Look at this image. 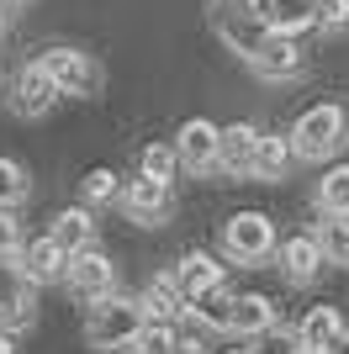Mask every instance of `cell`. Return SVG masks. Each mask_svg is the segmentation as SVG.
<instances>
[{
	"label": "cell",
	"instance_id": "cell-1",
	"mask_svg": "<svg viewBox=\"0 0 349 354\" xmlns=\"http://www.w3.org/2000/svg\"><path fill=\"white\" fill-rule=\"evenodd\" d=\"M344 143H349V111L339 101L307 106L302 117H296V127H291V153L307 159V164H328Z\"/></svg>",
	"mask_w": 349,
	"mask_h": 354
},
{
	"label": "cell",
	"instance_id": "cell-2",
	"mask_svg": "<svg viewBox=\"0 0 349 354\" xmlns=\"http://www.w3.org/2000/svg\"><path fill=\"white\" fill-rule=\"evenodd\" d=\"M148 323V307L143 296L132 301V296H101V301H90L85 312V344L90 349H127L138 339V328Z\"/></svg>",
	"mask_w": 349,
	"mask_h": 354
},
{
	"label": "cell",
	"instance_id": "cell-3",
	"mask_svg": "<svg viewBox=\"0 0 349 354\" xmlns=\"http://www.w3.org/2000/svg\"><path fill=\"white\" fill-rule=\"evenodd\" d=\"M222 249L238 265H265L276 254V222L265 217V212H233L222 222Z\"/></svg>",
	"mask_w": 349,
	"mask_h": 354
},
{
	"label": "cell",
	"instance_id": "cell-4",
	"mask_svg": "<svg viewBox=\"0 0 349 354\" xmlns=\"http://www.w3.org/2000/svg\"><path fill=\"white\" fill-rule=\"evenodd\" d=\"M64 281H69V296L74 301H101V296L116 291V265L106 259L101 249H74L69 254V270H64Z\"/></svg>",
	"mask_w": 349,
	"mask_h": 354
},
{
	"label": "cell",
	"instance_id": "cell-5",
	"mask_svg": "<svg viewBox=\"0 0 349 354\" xmlns=\"http://www.w3.org/2000/svg\"><path fill=\"white\" fill-rule=\"evenodd\" d=\"M11 265L21 270L32 286H53V281H64V270H69V249H64L53 233H43V238L16 243V249H11Z\"/></svg>",
	"mask_w": 349,
	"mask_h": 354
},
{
	"label": "cell",
	"instance_id": "cell-6",
	"mask_svg": "<svg viewBox=\"0 0 349 354\" xmlns=\"http://www.w3.org/2000/svg\"><path fill=\"white\" fill-rule=\"evenodd\" d=\"M37 64L53 74V85L64 90V95H96V90H101V69H96V59L80 53V48H48Z\"/></svg>",
	"mask_w": 349,
	"mask_h": 354
},
{
	"label": "cell",
	"instance_id": "cell-7",
	"mask_svg": "<svg viewBox=\"0 0 349 354\" xmlns=\"http://www.w3.org/2000/svg\"><path fill=\"white\" fill-rule=\"evenodd\" d=\"M122 207H127V217H132V222H143V227H159V222H170V212H174L170 180L138 175L127 191H122Z\"/></svg>",
	"mask_w": 349,
	"mask_h": 354
},
{
	"label": "cell",
	"instance_id": "cell-8",
	"mask_svg": "<svg viewBox=\"0 0 349 354\" xmlns=\"http://www.w3.org/2000/svg\"><path fill=\"white\" fill-rule=\"evenodd\" d=\"M254 74L260 80H296L302 74V48H296V32H265V43L254 48Z\"/></svg>",
	"mask_w": 349,
	"mask_h": 354
},
{
	"label": "cell",
	"instance_id": "cell-9",
	"mask_svg": "<svg viewBox=\"0 0 349 354\" xmlns=\"http://www.w3.org/2000/svg\"><path fill=\"white\" fill-rule=\"evenodd\" d=\"M174 153H180V164H186V169H196V175L217 169V153H222V127H212L206 117H190L186 127H180V138H174Z\"/></svg>",
	"mask_w": 349,
	"mask_h": 354
},
{
	"label": "cell",
	"instance_id": "cell-10",
	"mask_svg": "<svg viewBox=\"0 0 349 354\" xmlns=\"http://www.w3.org/2000/svg\"><path fill=\"white\" fill-rule=\"evenodd\" d=\"M58 95H64V90L53 85V74H48L43 64H27V69L16 74V85H11V106H16V117H43V111H53Z\"/></svg>",
	"mask_w": 349,
	"mask_h": 354
},
{
	"label": "cell",
	"instance_id": "cell-11",
	"mask_svg": "<svg viewBox=\"0 0 349 354\" xmlns=\"http://www.w3.org/2000/svg\"><path fill=\"white\" fill-rule=\"evenodd\" d=\"M217 32H222V43H228L238 59H254V48L265 43V32H270V27H265L249 6H238V11H233V6H222V11H217Z\"/></svg>",
	"mask_w": 349,
	"mask_h": 354
},
{
	"label": "cell",
	"instance_id": "cell-12",
	"mask_svg": "<svg viewBox=\"0 0 349 354\" xmlns=\"http://www.w3.org/2000/svg\"><path fill=\"white\" fill-rule=\"evenodd\" d=\"M323 265H328V259H323L318 233H291L286 243H280V270H286V281H291V286H307Z\"/></svg>",
	"mask_w": 349,
	"mask_h": 354
},
{
	"label": "cell",
	"instance_id": "cell-13",
	"mask_svg": "<svg viewBox=\"0 0 349 354\" xmlns=\"http://www.w3.org/2000/svg\"><path fill=\"white\" fill-rule=\"evenodd\" d=\"M244 6L260 16L265 27H276V32L318 27V0H244Z\"/></svg>",
	"mask_w": 349,
	"mask_h": 354
},
{
	"label": "cell",
	"instance_id": "cell-14",
	"mask_svg": "<svg viewBox=\"0 0 349 354\" xmlns=\"http://www.w3.org/2000/svg\"><path fill=\"white\" fill-rule=\"evenodd\" d=\"M254 153H260V133L254 127H244V122H233V127H222V153H217V169H228V175L238 180H254Z\"/></svg>",
	"mask_w": 349,
	"mask_h": 354
},
{
	"label": "cell",
	"instance_id": "cell-15",
	"mask_svg": "<svg viewBox=\"0 0 349 354\" xmlns=\"http://www.w3.org/2000/svg\"><path fill=\"white\" fill-rule=\"evenodd\" d=\"M270 328H276V307H270V296H254V291L233 296V328H228V333H244V339H265Z\"/></svg>",
	"mask_w": 349,
	"mask_h": 354
},
{
	"label": "cell",
	"instance_id": "cell-16",
	"mask_svg": "<svg viewBox=\"0 0 349 354\" xmlns=\"http://www.w3.org/2000/svg\"><path fill=\"white\" fill-rule=\"evenodd\" d=\"M174 286L186 291V301L190 296H206V291L222 286V265L212 259V254H186V259L174 265Z\"/></svg>",
	"mask_w": 349,
	"mask_h": 354
},
{
	"label": "cell",
	"instance_id": "cell-17",
	"mask_svg": "<svg viewBox=\"0 0 349 354\" xmlns=\"http://www.w3.org/2000/svg\"><path fill=\"white\" fill-rule=\"evenodd\" d=\"M339 328H344L339 307H312L302 323H296V349H302V354H323L328 344H334Z\"/></svg>",
	"mask_w": 349,
	"mask_h": 354
},
{
	"label": "cell",
	"instance_id": "cell-18",
	"mask_svg": "<svg viewBox=\"0 0 349 354\" xmlns=\"http://www.w3.org/2000/svg\"><path fill=\"white\" fill-rule=\"evenodd\" d=\"M32 317H37V307H32V281L27 275H21V270H16L11 281L0 286V328H27Z\"/></svg>",
	"mask_w": 349,
	"mask_h": 354
},
{
	"label": "cell",
	"instance_id": "cell-19",
	"mask_svg": "<svg viewBox=\"0 0 349 354\" xmlns=\"http://www.w3.org/2000/svg\"><path fill=\"white\" fill-rule=\"evenodd\" d=\"M143 307H148V317L174 323V317H186V312H190V301H186V291L174 286V275H154L148 291H143Z\"/></svg>",
	"mask_w": 349,
	"mask_h": 354
},
{
	"label": "cell",
	"instance_id": "cell-20",
	"mask_svg": "<svg viewBox=\"0 0 349 354\" xmlns=\"http://www.w3.org/2000/svg\"><path fill=\"white\" fill-rule=\"evenodd\" d=\"M190 317L206 328V333H228L233 328V291H206V296H190Z\"/></svg>",
	"mask_w": 349,
	"mask_h": 354
},
{
	"label": "cell",
	"instance_id": "cell-21",
	"mask_svg": "<svg viewBox=\"0 0 349 354\" xmlns=\"http://www.w3.org/2000/svg\"><path fill=\"white\" fill-rule=\"evenodd\" d=\"M318 212H323V217H349V164L323 169V180H318Z\"/></svg>",
	"mask_w": 349,
	"mask_h": 354
},
{
	"label": "cell",
	"instance_id": "cell-22",
	"mask_svg": "<svg viewBox=\"0 0 349 354\" xmlns=\"http://www.w3.org/2000/svg\"><path fill=\"white\" fill-rule=\"evenodd\" d=\"M291 159H296V153H291V138L260 133V153H254V180H280Z\"/></svg>",
	"mask_w": 349,
	"mask_h": 354
},
{
	"label": "cell",
	"instance_id": "cell-23",
	"mask_svg": "<svg viewBox=\"0 0 349 354\" xmlns=\"http://www.w3.org/2000/svg\"><path fill=\"white\" fill-rule=\"evenodd\" d=\"M53 238L64 243V249H90V238H96V222H90V212L85 207H69V212H58V222H53Z\"/></svg>",
	"mask_w": 349,
	"mask_h": 354
},
{
	"label": "cell",
	"instance_id": "cell-24",
	"mask_svg": "<svg viewBox=\"0 0 349 354\" xmlns=\"http://www.w3.org/2000/svg\"><path fill=\"white\" fill-rule=\"evenodd\" d=\"M132 349H138V354H180V333H174V323H159V317H148V323L138 328Z\"/></svg>",
	"mask_w": 349,
	"mask_h": 354
},
{
	"label": "cell",
	"instance_id": "cell-25",
	"mask_svg": "<svg viewBox=\"0 0 349 354\" xmlns=\"http://www.w3.org/2000/svg\"><path fill=\"white\" fill-rule=\"evenodd\" d=\"M318 243H323V259H328V265H349V217H323Z\"/></svg>",
	"mask_w": 349,
	"mask_h": 354
},
{
	"label": "cell",
	"instance_id": "cell-26",
	"mask_svg": "<svg viewBox=\"0 0 349 354\" xmlns=\"http://www.w3.org/2000/svg\"><path fill=\"white\" fill-rule=\"evenodd\" d=\"M27 201V164L0 159V207H21Z\"/></svg>",
	"mask_w": 349,
	"mask_h": 354
},
{
	"label": "cell",
	"instance_id": "cell-27",
	"mask_svg": "<svg viewBox=\"0 0 349 354\" xmlns=\"http://www.w3.org/2000/svg\"><path fill=\"white\" fill-rule=\"evenodd\" d=\"M174 169H180V153H174V148H164V143H148L143 148V175L170 180V185H174Z\"/></svg>",
	"mask_w": 349,
	"mask_h": 354
},
{
	"label": "cell",
	"instance_id": "cell-28",
	"mask_svg": "<svg viewBox=\"0 0 349 354\" xmlns=\"http://www.w3.org/2000/svg\"><path fill=\"white\" fill-rule=\"evenodd\" d=\"M116 191H122V185H116V169H106V164H96V169L85 175V196L90 201H111Z\"/></svg>",
	"mask_w": 349,
	"mask_h": 354
},
{
	"label": "cell",
	"instance_id": "cell-29",
	"mask_svg": "<svg viewBox=\"0 0 349 354\" xmlns=\"http://www.w3.org/2000/svg\"><path fill=\"white\" fill-rule=\"evenodd\" d=\"M318 27L323 32H344L349 27V0H318Z\"/></svg>",
	"mask_w": 349,
	"mask_h": 354
},
{
	"label": "cell",
	"instance_id": "cell-30",
	"mask_svg": "<svg viewBox=\"0 0 349 354\" xmlns=\"http://www.w3.org/2000/svg\"><path fill=\"white\" fill-rule=\"evenodd\" d=\"M16 243H21V227H16L11 207H0V254H11Z\"/></svg>",
	"mask_w": 349,
	"mask_h": 354
},
{
	"label": "cell",
	"instance_id": "cell-31",
	"mask_svg": "<svg viewBox=\"0 0 349 354\" xmlns=\"http://www.w3.org/2000/svg\"><path fill=\"white\" fill-rule=\"evenodd\" d=\"M323 354H349V323H344V328H339V333H334V344H328V349H323Z\"/></svg>",
	"mask_w": 349,
	"mask_h": 354
},
{
	"label": "cell",
	"instance_id": "cell-32",
	"mask_svg": "<svg viewBox=\"0 0 349 354\" xmlns=\"http://www.w3.org/2000/svg\"><path fill=\"white\" fill-rule=\"evenodd\" d=\"M0 354H21V349H16V333H11V328H0Z\"/></svg>",
	"mask_w": 349,
	"mask_h": 354
},
{
	"label": "cell",
	"instance_id": "cell-33",
	"mask_svg": "<svg viewBox=\"0 0 349 354\" xmlns=\"http://www.w3.org/2000/svg\"><path fill=\"white\" fill-rule=\"evenodd\" d=\"M11 11H16V0H0V21H6Z\"/></svg>",
	"mask_w": 349,
	"mask_h": 354
},
{
	"label": "cell",
	"instance_id": "cell-34",
	"mask_svg": "<svg viewBox=\"0 0 349 354\" xmlns=\"http://www.w3.org/2000/svg\"><path fill=\"white\" fill-rule=\"evenodd\" d=\"M111 354H138V349H132V344H127V349H111Z\"/></svg>",
	"mask_w": 349,
	"mask_h": 354
},
{
	"label": "cell",
	"instance_id": "cell-35",
	"mask_svg": "<svg viewBox=\"0 0 349 354\" xmlns=\"http://www.w3.org/2000/svg\"><path fill=\"white\" fill-rule=\"evenodd\" d=\"M228 354H260V349H228Z\"/></svg>",
	"mask_w": 349,
	"mask_h": 354
}]
</instances>
